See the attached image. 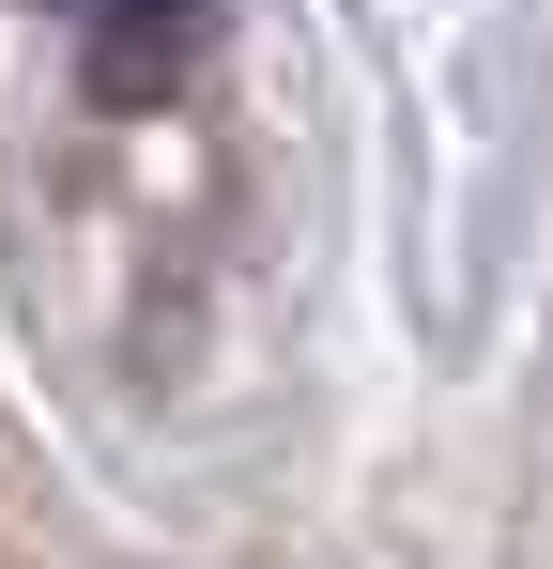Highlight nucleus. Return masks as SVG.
Wrapping results in <instances>:
<instances>
[{"label": "nucleus", "mask_w": 553, "mask_h": 569, "mask_svg": "<svg viewBox=\"0 0 553 569\" xmlns=\"http://www.w3.org/2000/svg\"><path fill=\"white\" fill-rule=\"evenodd\" d=\"M92 78L108 93H170L184 62H200V31H215V0H92Z\"/></svg>", "instance_id": "nucleus-1"}]
</instances>
